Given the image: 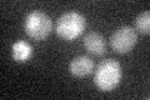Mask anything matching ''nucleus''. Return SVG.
<instances>
[{"mask_svg": "<svg viewBox=\"0 0 150 100\" xmlns=\"http://www.w3.org/2000/svg\"><path fill=\"white\" fill-rule=\"evenodd\" d=\"M123 71L121 66L114 59H105L96 66L94 75V84L101 91H111L119 85Z\"/></svg>", "mask_w": 150, "mask_h": 100, "instance_id": "f257e3e1", "label": "nucleus"}, {"mask_svg": "<svg viewBox=\"0 0 150 100\" xmlns=\"http://www.w3.org/2000/svg\"><path fill=\"white\" fill-rule=\"evenodd\" d=\"M86 28V19L75 11L64 13L56 20V34L67 41H73L80 36Z\"/></svg>", "mask_w": 150, "mask_h": 100, "instance_id": "f03ea898", "label": "nucleus"}, {"mask_svg": "<svg viewBox=\"0 0 150 100\" xmlns=\"http://www.w3.org/2000/svg\"><path fill=\"white\" fill-rule=\"evenodd\" d=\"M25 33L31 39L41 41L46 39L53 31V20L45 13L35 10L26 15L24 21Z\"/></svg>", "mask_w": 150, "mask_h": 100, "instance_id": "7ed1b4c3", "label": "nucleus"}, {"mask_svg": "<svg viewBox=\"0 0 150 100\" xmlns=\"http://www.w3.org/2000/svg\"><path fill=\"white\" fill-rule=\"evenodd\" d=\"M138 43V31L133 26H121L110 36V46L118 54H126Z\"/></svg>", "mask_w": 150, "mask_h": 100, "instance_id": "20e7f679", "label": "nucleus"}, {"mask_svg": "<svg viewBox=\"0 0 150 100\" xmlns=\"http://www.w3.org/2000/svg\"><path fill=\"white\" fill-rule=\"evenodd\" d=\"M94 68H95L94 60L86 55H79L74 58L69 65L70 73L76 78H85L90 75L94 71Z\"/></svg>", "mask_w": 150, "mask_h": 100, "instance_id": "39448f33", "label": "nucleus"}, {"mask_svg": "<svg viewBox=\"0 0 150 100\" xmlns=\"http://www.w3.org/2000/svg\"><path fill=\"white\" fill-rule=\"evenodd\" d=\"M84 48L86 49L88 53H90L91 55L100 56L106 51V43L104 36L99 33L90 31L84 36Z\"/></svg>", "mask_w": 150, "mask_h": 100, "instance_id": "423d86ee", "label": "nucleus"}, {"mask_svg": "<svg viewBox=\"0 0 150 100\" xmlns=\"http://www.w3.org/2000/svg\"><path fill=\"white\" fill-rule=\"evenodd\" d=\"M33 54H34V49L25 40H18L11 46V56L16 63H25L31 58Z\"/></svg>", "mask_w": 150, "mask_h": 100, "instance_id": "0eeeda50", "label": "nucleus"}, {"mask_svg": "<svg viewBox=\"0 0 150 100\" xmlns=\"http://www.w3.org/2000/svg\"><path fill=\"white\" fill-rule=\"evenodd\" d=\"M134 29L139 33H142L144 35L150 34V11L149 10L140 13L139 15L135 18V28Z\"/></svg>", "mask_w": 150, "mask_h": 100, "instance_id": "6e6552de", "label": "nucleus"}]
</instances>
